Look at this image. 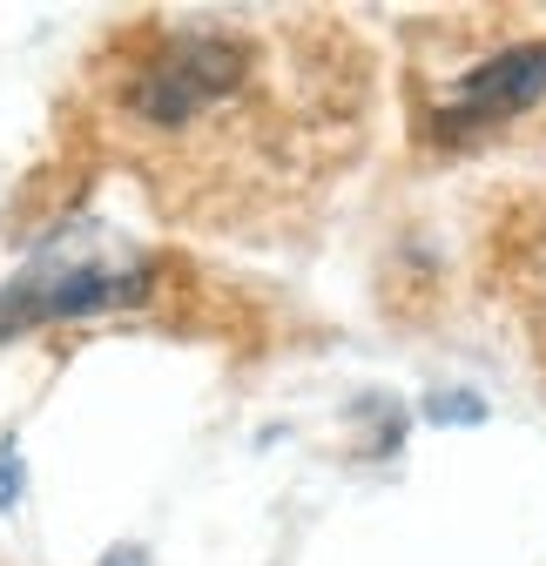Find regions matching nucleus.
Wrapping results in <instances>:
<instances>
[{"label":"nucleus","instance_id":"f257e3e1","mask_svg":"<svg viewBox=\"0 0 546 566\" xmlns=\"http://www.w3.org/2000/svg\"><path fill=\"white\" fill-rule=\"evenodd\" d=\"M95 108L169 209L182 196H270L304 176V149L345 128L358 95L311 34L230 14L135 21L95 54Z\"/></svg>","mask_w":546,"mask_h":566},{"label":"nucleus","instance_id":"f03ea898","mask_svg":"<svg viewBox=\"0 0 546 566\" xmlns=\"http://www.w3.org/2000/svg\"><path fill=\"white\" fill-rule=\"evenodd\" d=\"M149 297H156V250L95 217H61L48 237L21 250L14 276L0 283V344L41 324L143 311Z\"/></svg>","mask_w":546,"mask_h":566},{"label":"nucleus","instance_id":"39448f33","mask_svg":"<svg viewBox=\"0 0 546 566\" xmlns=\"http://www.w3.org/2000/svg\"><path fill=\"white\" fill-rule=\"evenodd\" d=\"M432 418H439V424H480L486 405L472 398V391H452V398H432Z\"/></svg>","mask_w":546,"mask_h":566},{"label":"nucleus","instance_id":"20e7f679","mask_svg":"<svg viewBox=\"0 0 546 566\" xmlns=\"http://www.w3.org/2000/svg\"><path fill=\"white\" fill-rule=\"evenodd\" d=\"M526 324H533V337L546 350V243L526 250Z\"/></svg>","mask_w":546,"mask_h":566},{"label":"nucleus","instance_id":"423d86ee","mask_svg":"<svg viewBox=\"0 0 546 566\" xmlns=\"http://www.w3.org/2000/svg\"><path fill=\"white\" fill-rule=\"evenodd\" d=\"M14 500H21V452H14V439H0V513Z\"/></svg>","mask_w":546,"mask_h":566},{"label":"nucleus","instance_id":"0eeeda50","mask_svg":"<svg viewBox=\"0 0 546 566\" xmlns=\"http://www.w3.org/2000/svg\"><path fill=\"white\" fill-rule=\"evenodd\" d=\"M102 566H149V553H143V546H115Z\"/></svg>","mask_w":546,"mask_h":566},{"label":"nucleus","instance_id":"7ed1b4c3","mask_svg":"<svg viewBox=\"0 0 546 566\" xmlns=\"http://www.w3.org/2000/svg\"><path fill=\"white\" fill-rule=\"evenodd\" d=\"M539 95H546V34H526V41H506L472 67H459L452 82H439L419 108V128L439 149H465V142L519 122Z\"/></svg>","mask_w":546,"mask_h":566}]
</instances>
